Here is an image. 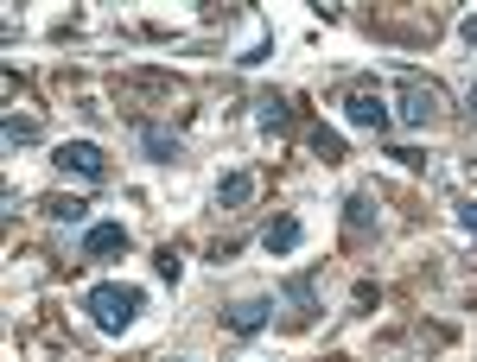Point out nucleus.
I'll use <instances>...</instances> for the list:
<instances>
[{"mask_svg":"<svg viewBox=\"0 0 477 362\" xmlns=\"http://www.w3.org/2000/svg\"><path fill=\"white\" fill-rule=\"evenodd\" d=\"M121 248H127V229H121V223H90V229H83V254L102 261V254H121Z\"/></svg>","mask_w":477,"mask_h":362,"instance_id":"6","label":"nucleus"},{"mask_svg":"<svg viewBox=\"0 0 477 362\" xmlns=\"http://www.w3.org/2000/svg\"><path fill=\"white\" fill-rule=\"evenodd\" d=\"M458 223H464V236H477V197H471V203H458Z\"/></svg>","mask_w":477,"mask_h":362,"instance_id":"14","label":"nucleus"},{"mask_svg":"<svg viewBox=\"0 0 477 362\" xmlns=\"http://www.w3.org/2000/svg\"><path fill=\"white\" fill-rule=\"evenodd\" d=\"M267 318H274V299H242V306L230 312V331H236V337H255Z\"/></svg>","mask_w":477,"mask_h":362,"instance_id":"7","label":"nucleus"},{"mask_svg":"<svg viewBox=\"0 0 477 362\" xmlns=\"http://www.w3.org/2000/svg\"><path fill=\"white\" fill-rule=\"evenodd\" d=\"M141 286H121V280H102V286H90L83 293V312H90V324L96 331H108V337H121L134 318H141Z\"/></svg>","mask_w":477,"mask_h":362,"instance_id":"1","label":"nucleus"},{"mask_svg":"<svg viewBox=\"0 0 477 362\" xmlns=\"http://www.w3.org/2000/svg\"><path fill=\"white\" fill-rule=\"evenodd\" d=\"M344 121H351V127H363V134H382V127H388V102H382L376 90H351Z\"/></svg>","mask_w":477,"mask_h":362,"instance_id":"4","label":"nucleus"},{"mask_svg":"<svg viewBox=\"0 0 477 362\" xmlns=\"http://www.w3.org/2000/svg\"><path fill=\"white\" fill-rule=\"evenodd\" d=\"M57 166H64V172H77V178H90V185L108 178V159H102L96 140H64V147H57Z\"/></svg>","mask_w":477,"mask_h":362,"instance_id":"2","label":"nucleus"},{"mask_svg":"<svg viewBox=\"0 0 477 362\" xmlns=\"http://www.w3.org/2000/svg\"><path fill=\"white\" fill-rule=\"evenodd\" d=\"M439 108H446V96H439L433 83H421V77H407V83H401V121H407V127H427Z\"/></svg>","mask_w":477,"mask_h":362,"instance_id":"3","label":"nucleus"},{"mask_svg":"<svg viewBox=\"0 0 477 362\" xmlns=\"http://www.w3.org/2000/svg\"><path fill=\"white\" fill-rule=\"evenodd\" d=\"M287 121V102L281 96H261V127H281Z\"/></svg>","mask_w":477,"mask_h":362,"instance_id":"13","label":"nucleus"},{"mask_svg":"<svg viewBox=\"0 0 477 362\" xmlns=\"http://www.w3.org/2000/svg\"><path fill=\"white\" fill-rule=\"evenodd\" d=\"M45 210L57 216V223H90V203H83V197H51Z\"/></svg>","mask_w":477,"mask_h":362,"instance_id":"10","label":"nucleus"},{"mask_svg":"<svg viewBox=\"0 0 477 362\" xmlns=\"http://www.w3.org/2000/svg\"><path fill=\"white\" fill-rule=\"evenodd\" d=\"M26 140H39V127L20 121V115H7V147H26Z\"/></svg>","mask_w":477,"mask_h":362,"instance_id":"12","label":"nucleus"},{"mask_svg":"<svg viewBox=\"0 0 477 362\" xmlns=\"http://www.w3.org/2000/svg\"><path fill=\"white\" fill-rule=\"evenodd\" d=\"M287 299L299 306V318H306V312H318V293H312V280H293V286H287Z\"/></svg>","mask_w":477,"mask_h":362,"instance_id":"11","label":"nucleus"},{"mask_svg":"<svg viewBox=\"0 0 477 362\" xmlns=\"http://www.w3.org/2000/svg\"><path fill=\"white\" fill-rule=\"evenodd\" d=\"M248 197H255V178H248V172H230V178L217 185V203H230V210L248 203Z\"/></svg>","mask_w":477,"mask_h":362,"instance_id":"9","label":"nucleus"},{"mask_svg":"<svg viewBox=\"0 0 477 362\" xmlns=\"http://www.w3.org/2000/svg\"><path fill=\"white\" fill-rule=\"evenodd\" d=\"M141 153H147V159H160V166H172V159H178V134L147 121V127H141Z\"/></svg>","mask_w":477,"mask_h":362,"instance_id":"8","label":"nucleus"},{"mask_svg":"<svg viewBox=\"0 0 477 362\" xmlns=\"http://www.w3.org/2000/svg\"><path fill=\"white\" fill-rule=\"evenodd\" d=\"M299 236H306V229H299V216H274V223L261 229V248H267V254H293Z\"/></svg>","mask_w":477,"mask_h":362,"instance_id":"5","label":"nucleus"},{"mask_svg":"<svg viewBox=\"0 0 477 362\" xmlns=\"http://www.w3.org/2000/svg\"><path fill=\"white\" fill-rule=\"evenodd\" d=\"M471 108H477V90H471Z\"/></svg>","mask_w":477,"mask_h":362,"instance_id":"15","label":"nucleus"}]
</instances>
